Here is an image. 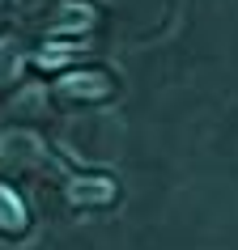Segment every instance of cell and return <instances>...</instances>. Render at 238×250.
<instances>
[{
	"mask_svg": "<svg viewBox=\"0 0 238 250\" xmlns=\"http://www.w3.org/2000/svg\"><path fill=\"white\" fill-rule=\"evenodd\" d=\"M68 199L72 204H111L115 183L111 178H77V183H68Z\"/></svg>",
	"mask_w": 238,
	"mask_h": 250,
	"instance_id": "1",
	"label": "cell"
},
{
	"mask_svg": "<svg viewBox=\"0 0 238 250\" xmlns=\"http://www.w3.org/2000/svg\"><path fill=\"white\" fill-rule=\"evenodd\" d=\"M60 89H64L68 98H106V93H111V81H106L102 72H72V77L60 81Z\"/></svg>",
	"mask_w": 238,
	"mask_h": 250,
	"instance_id": "2",
	"label": "cell"
},
{
	"mask_svg": "<svg viewBox=\"0 0 238 250\" xmlns=\"http://www.w3.org/2000/svg\"><path fill=\"white\" fill-rule=\"evenodd\" d=\"M0 229H9V233L26 229V208H22V199L9 187H0Z\"/></svg>",
	"mask_w": 238,
	"mask_h": 250,
	"instance_id": "3",
	"label": "cell"
},
{
	"mask_svg": "<svg viewBox=\"0 0 238 250\" xmlns=\"http://www.w3.org/2000/svg\"><path fill=\"white\" fill-rule=\"evenodd\" d=\"M90 21H94V9H85V4H64L60 17H55V30H85Z\"/></svg>",
	"mask_w": 238,
	"mask_h": 250,
	"instance_id": "4",
	"label": "cell"
},
{
	"mask_svg": "<svg viewBox=\"0 0 238 250\" xmlns=\"http://www.w3.org/2000/svg\"><path fill=\"white\" fill-rule=\"evenodd\" d=\"M13 72H17V47L4 39V42H0V81H9Z\"/></svg>",
	"mask_w": 238,
	"mask_h": 250,
	"instance_id": "5",
	"label": "cell"
},
{
	"mask_svg": "<svg viewBox=\"0 0 238 250\" xmlns=\"http://www.w3.org/2000/svg\"><path fill=\"white\" fill-rule=\"evenodd\" d=\"M64 60H68V47H60V51H43V55H39L43 68H55V64H64Z\"/></svg>",
	"mask_w": 238,
	"mask_h": 250,
	"instance_id": "6",
	"label": "cell"
}]
</instances>
